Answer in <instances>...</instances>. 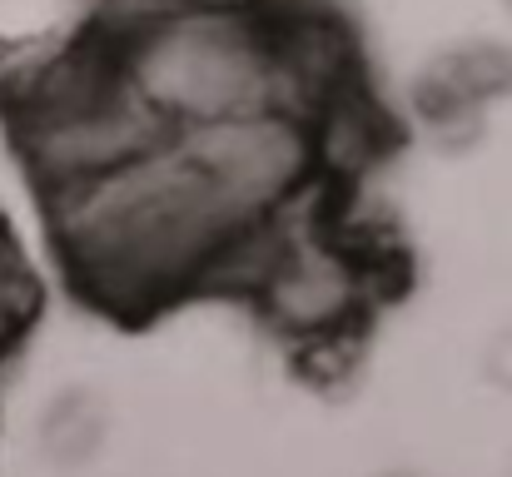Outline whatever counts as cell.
<instances>
[{
	"instance_id": "obj_3",
	"label": "cell",
	"mask_w": 512,
	"mask_h": 477,
	"mask_svg": "<svg viewBox=\"0 0 512 477\" xmlns=\"http://www.w3.org/2000/svg\"><path fill=\"white\" fill-rule=\"evenodd\" d=\"M174 145L209 179V189L224 199V209L239 224H254V219L294 204L324 159L319 125L304 115H289V110L179 125Z\"/></svg>"
},
{
	"instance_id": "obj_6",
	"label": "cell",
	"mask_w": 512,
	"mask_h": 477,
	"mask_svg": "<svg viewBox=\"0 0 512 477\" xmlns=\"http://www.w3.org/2000/svg\"><path fill=\"white\" fill-rule=\"evenodd\" d=\"M110 433V413L95 393H60L45 413H40V453L55 468H85Z\"/></svg>"
},
{
	"instance_id": "obj_8",
	"label": "cell",
	"mask_w": 512,
	"mask_h": 477,
	"mask_svg": "<svg viewBox=\"0 0 512 477\" xmlns=\"http://www.w3.org/2000/svg\"><path fill=\"white\" fill-rule=\"evenodd\" d=\"M40 304H45V294H40V279L30 274L25 254L0 264V353L30 328V318L40 314Z\"/></svg>"
},
{
	"instance_id": "obj_7",
	"label": "cell",
	"mask_w": 512,
	"mask_h": 477,
	"mask_svg": "<svg viewBox=\"0 0 512 477\" xmlns=\"http://www.w3.org/2000/svg\"><path fill=\"white\" fill-rule=\"evenodd\" d=\"M358 363H363V323H343V328L294 338V368L314 388H343L358 373Z\"/></svg>"
},
{
	"instance_id": "obj_9",
	"label": "cell",
	"mask_w": 512,
	"mask_h": 477,
	"mask_svg": "<svg viewBox=\"0 0 512 477\" xmlns=\"http://www.w3.org/2000/svg\"><path fill=\"white\" fill-rule=\"evenodd\" d=\"M483 378L498 393H512V328L488 338V348H483Z\"/></svg>"
},
{
	"instance_id": "obj_2",
	"label": "cell",
	"mask_w": 512,
	"mask_h": 477,
	"mask_svg": "<svg viewBox=\"0 0 512 477\" xmlns=\"http://www.w3.org/2000/svg\"><path fill=\"white\" fill-rule=\"evenodd\" d=\"M130 90L179 125L289 110V75L279 60V5H199L174 0L115 35Z\"/></svg>"
},
{
	"instance_id": "obj_4",
	"label": "cell",
	"mask_w": 512,
	"mask_h": 477,
	"mask_svg": "<svg viewBox=\"0 0 512 477\" xmlns=\"http://www.w3.org/2000/svg\"><path fill=\"white\" fill-rule=\"evenodd\" d=\"M174 135V125L165 115H155L125 75L105 80L100 90H90L75 105L45 110L20 120V140L25 155L40 169V179L50 189H65L75 179L120 169L130 159H145L150 150H160Z\"/></svg>"
},
{
	"instance_id": "obj_1",
	"label": "cell",
	"mask_w": 512,
	"mask_h": 477,
	"mask_svg": "<svg viewBox=\"0 0 512 477\" xmlns=\"http://www.w3.org/2000/svg\"><path fill=\"white\" fill-rule=\"evenodd\" d=\"M50 219L80 284L115 309H145L209 279L219 249L244 229L174 135L145 159L50 189Z\"/></svg>"
},
{
	"instance_id": "obj_5",
	"label": "cell",
	"mask_w": 512,
	"mask_h": 477,
	"mask_svg": "<svg viewBox=\"0 0 512 477\" xmlns=\"http://www.w3.org/2000/svg\"><path fill=\"white\" fill-rule=\"evenodd\" d=\"M378 284L388 279L373 274L348 239H329L324 229H294L274 269L259 279L254 299L274 328H284L289 338H309L324 328L363 323Z\"/></svg>"
}]
</instances>
